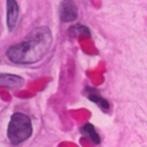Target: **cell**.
Returning <instances> with one entry per match:
<instances>
[{
  "label": "cell",
  "mask_w": 147,
  "mask_h": 147,
  "mask_svg": "<svg viewBox=\"0 0 147 147\" xmlns=\"http://www.w3.org/2000/svg\"><path fill=\"white\" fill-rule=\"evenodd\" d=\"M6 7H7V26L8 30L11 32L16 28L20 15V8L15 0H7Z\"/></svg>",
  "instance_id": "277c9868"
},
{
  "label": "cell",
  "mask_w": 147,
  "mask_h": 147,
  "mask_svg": "<svg viewBox=\"0 0 147 147\" xmlns=\"http://www.w3.org/2000/svg\"><path fill=\"white\" fill-rule=\"evenodd\" d=\"M85 95H86V98H87L90 101H92V102H94L95 105H98L101 109L107 110V109L109 108V102H108L105 98H102V96L98 93L96 90L91 88V87H86V88H85Z\"/></svg>",
  "instance_id": "8992f818"
},
{
  "label": "cell",
  "mask_w": 147,
  "mask_h": 147,
  "mask_svg": "<svg viewBox=\"0 0 147 147\" xmlns=\"http://www.w3.org/2000/svg\"><path fill=\"white\" fill-rule=\"evenodd\" d=\"M32 134V124L31 119L22 113H15L11 115L8 129L7 137L13 145H18L25 141Z\"/></svg>",
  "instance_id": "7a4b0ae2"
},
{
  "label": "cell",
  "mask_w": 147,
  "mask_h": 147,
  "mask_svg": "<svg viewBox=\"0 0 147 147\" xmlns=\"http://www.w3.org/2000/svg\"><path fill=\"white\" fill-rule=\"evenodd\" d=\"M52 40V33L47 26L36 28L22 42L10 46L7 49V56L14 63H36L47 54Z\"/></svg>",
  "instance_id": "6da1fadb"
},
{
  "label": "cell",
  "mask_w": 147,
  "mask_h": 147,
  "mask_svg": "<svg viewBox=\"0 0 147 147\" xmlns=\"http://www.w3.org/2000/svg\"><path fill=\"white\" fill-rule=\"evenodd\" d=\"M78 11L72 0H63L60 6V18L62 22H72L77 18Z\"/></svg>",
  "instance_id": "3957f363"
},
{
  "label": "cell",
  "mask_w": 147,
  "mask_h": 147,
  "mask_svg": "<svg viewBox=\"0 0 147 147\" xmlns=\"http://www.w3.org/2000/svg\"><path fill=\"white\" fill-rule=\"evenodd\" d=\"M70 32H74V34H85V36H90V31L86 26L84 25H80V24H77L75 26H72L70 29Z\"/></svg>",
  "instance_id": "ba28073f"
},
{
  "label": "cell",
  "mask_w": 147,
  "mask_h": 147,
  "mask_svg": "<svg viewBox=\"0 0 147 147\" xmlns=\"http://www.w3.org/2000/svg\"><path fill=\"white\" fill-rule=\"evenodd\" d=\"M24 85V79L21 76L11 74H0V86L9 88H20Z\"/></svg>",
  "instance_id": "5b68a950"
},
{
  "label": "cell",
  "mask_w": 147,
  "mask_h": 147,
  "mask_svg": "<svg viewBox=\"0 0 147 147\" xmlns=\"http://www.w3.org/2000/svg\"><path fill=\"white\" fill-rule=\"evenodd\" d=\"M80 132H82V134H84L85 137H87L92 142H94L96 145L100 142V137L96 133V131H95V129H94V126L92 124H88L87 123L84 126H82Z\"/></svg>",
  "instance_id": "52a82bcc"
}]
</instances>
